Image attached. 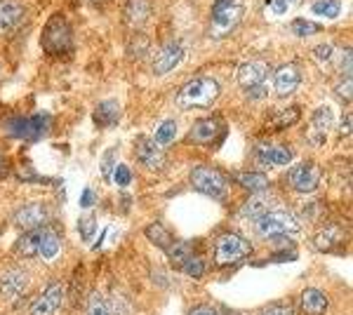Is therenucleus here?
<instances>
[{
  "label": "nucleus",
  "mask_w": 353,
  "mask_h": 315,
  "mask_svg": "<svg viewBox=\"0 0 353 315\" xmlns=\"http://www.w3.org/2000/svg\"><path fill=\"white\" fill-rule=\"evenodd\" d=\"M219 96L217 78H193L176 94V104L181 108H205Z\"/></svg>",
  "instance_id": "nucleus-1"
},
{
  "label": "nucleus",
  "mask_w": 353,
  "mask_h": 315,
  "mask_svg": "<svg viewBox=\"0 0 353 315\" xmlns=\"http://www.w3.org/2000/svg\"><path fill=\"white\" fill-rule=\"evenodd\" d=\"M254 228H257L261 238H285V236H297L299 221L288 210L271 207L259 219H254Z\"/></svg>",
  "instance_id": "nucleus-2"
},
{
  "label": "nucleus",
  "mask_w": 353,
  "mask_h": 315,
  "mask_svg": "<svg viewBox=\"0 0 353 315\" xmlns=\"http://www.w3.org/2000/svg\"><path fill=\"white\" fill-rule=\"evenodd\" d=\"M41 45L48 54H64L71 50L73 45V31L71 24L64 14H52L48 19V24L43 28V36H41Z\"/></svg>",
  "instance_id": "nucleus-3"
},
{
  "label": "nucleus",
  "mask_w": 353,
  "mask_h": 315,
  "mask_svg": "<svg viewBox=\"0 0 353 315\" xmlns=\"http://www.w3.org/2000/svg\"><path fill=\"white\" fill-rule=\"evenodd\" d=\"M191 186L208 198L224 200L229 181H226V176L214 167H193L191 170Z\"/></svg>",
  "instance_id": "nucleus-4"
},
{
  "label": "nucleus",
  "mask_w": 353,
  "mask_h": 315,
  "mask_svg": "<svg viewBox=\"0 0 353 315\" xmlns=\"http://www.w3.org/2000/svg\"><path fill=\"white\" fill-rule=\"evenodd\" d=\"M252 252V245L250 240H245L243 236H236V233H224L217 245H214V261L219 266H226V263H236L238 259L248 256Z\"/></svg>",
  "instance_id": "nucleus-5"
},
{
  "label": "nucleus",
  "mask_w": 353,
  "mask_h": 315,
  "mask_svg": "<svg viewBox=\"0 0 353 315\" xmlns=\"http://www.w3.org/2000/svg\"><path fill=\"white\" fill-rule=\"evenodd\" d=\"M243 12L245 10L241 0H217L212 8V28L217 31V36L229 33L241 24Z\"/></svg>",
  "instance_id": "nucleus-6"
},
{
  "label": "nucleus",
  "mask_w": 353,
  "mask_h": 315,
  "mask_svg": "<svg viewBox=\"0 0 353 315\" xmlns=\"http://www.w3.org/2000/svg\"><path fill=\"white\" fill-rule=\"evenodd\" d=\"M50 116H33V118H12L8 125V132L14 139L21 141H38L48 134Z\"/></svg>",
  "instance_id": "nucleus-7"
},
{
  "label": "nucleus",
  "mask_w": 353,
  "mask_h": 315,
  "mask_svg": "<svg viewBox=\"0 0 353 315\" xmlns=\"http://www.w3.org/2000/svg\"><path fill=\"white\" fill-rule=\"evenodd\" d=\"M184 54H186L184 45H181L179 40L165 43L156 52V57H153V73H156V76H165V73L174 71V68L184 61Z\"/></svg>",
  "instance_id": "nucleus-8"
},
{
  "label": "nucleus",
  "mask_w": 353,
  "mask_h": 315,
  "mask_svg": "<svg viewBox=\"0 0 353 315\" xmlns=\"http://www.w3.org/2000/svg\"><path fill=\"white\" fill-rule=\"evenodd\" d=\"M288 181L297 193H313L321 184V170L313 163H301L290 172Z\"/></svg>",
  "instance_id": "nucleus-9"
},
{
  "label": "nucleus",
  "mask_w": 353,
  "mask_h": 315,
  "mask_svg": "<svg viewBox=\"0 0 353 315\" xmlns=\"http://www.w3.org/2000/svg\"><path fill=\"white\" fill-rule=\"evenodd\" d=\"M254 153H257V163L261 167H281V165L292 163V158H294V151L290 146L266 144V141H261Z\"/></svg>",
  "instance_id": "nucleus-10"
},
{
  "label": "nucleus",
  "mask_w": 353,
  "mask_h": 315,
  "mask_svg": "<svg viewBox=\"0 0 353 315\" xmlns=\"http://www.w3.org/2000/svg\"><path fill=\"white\" fill-rule=\"evenodd\" d=\"M236 78L243 90L259 88V85H264V80L269 78V64H266V61H259V59L243 61V64L238 66Z\"/></svg>",
  "instance_id": "nucleus-11"
},
{
  "label": "nucleus",
  "mask_w": 353,
  "mask_h": 315,
  "mask_svg": "<svg viewBox=\"0 0 353 315\" xmlns=\"http://www.w3.org/2000/svg\"><path fill=\"white\" fill-rule=\"evenodd\" d=\"M332 108L330 106H318L316 113L311 116V128H309V134H306V139H309L311 146H323L327 139V132L332 128Z\"/></svg>",
  "instance_id": "nucleus-12"
},
{
  "label": "nucleus",
  "mask_w": 353,
  "mask_h": 315,
  "mask_svg": "<svg viewBox=\"0 0 353 315\" xmlns=\"http://www.w3.org/2000/svg\"><path fill=\"white\" fill-rule=\"evenodd\" d=\"M134 156L144 165L146 170L156 172V170H163L165 165V153L163 148L156 144L153 139H146V136H139L134 144Z\"/></svg>",
  "instance_id": "nucleus-13"
},
{
  "label": "nucleus",
  "mask_w": 353,
  "mask_h": 315,
  "mask_svg": "<svg viewBox=\"0 0 353 315\" xmlns=\"http://www.w3.org/2000/svg\"><path fill=\"white\" fill-rule=\"evenodd\" d=\"M221 134H224V125H221L219 118H203L189 130L186 141H191V144H212Z\"/></svg>",
  "instance_id": "nucleus-14"
},
{
  "label": "nucleus",
  "mask_w": 353,
  "mask_h": 315,
  "mask_svg": "<svg viewBox=\"0 0 353 315\" xmlns=\"http://www.w3.org/2000/svg\"><path fill=\"white\" fill-rule=\"evenodd\" d=\"M21 21H24V5L17 0H3L0 3V33L12 36L21 28Z\"/></svg>",
  "instance_id": "nucleus-15"
},
{
  "label": "nucleus",
  "mask_w": 353,
  "mask_h": 315,
  "mask_svg": "<svg viewBox=\"0 0 353 315\" xmlns=\"http://www.w3.org/2000/svg\"><path fill=\"white\" fill-rule=\"evenodd\" d=\"M301 83V73L294 64H283L276 68L273 73V88H276L278 96H288L299 88Z\"/></svg>",
  "instance_id": "nucleus-16"
},
{
  "label": "nucleus",
  "mask_w": 353,
  "mask_h": 315,
  "mask_svg": "<svg viewBox=\"0 0 353 315\" xmlns=\"http://www.w3.org/2000/svg\"><path fill=\"white\" fill-rule=\"evenodd\" d=\"M48 221V207L43 203H31L24 205L19 212L14 214V223L24 231H33V228H41Z\"/></svg>",
  "instance_id": "nucleus-17"
},
{
  "label": "nucleus",
  "mask_w": 353,
  "mask_h": 315,
  "mask_svg": "<svg viewBox=\"0 0 353 315\" xmlns=\"http://www.w3.org/2000/svg\"><path fill=\"white\" fill-rule=\"evenodd\" d=\"M61 299H64V287L59 283L50 285L48 289L43 292V296H38L31 306V315H52L57 308H59Z\"/></svg>",
  "instance_id": "nucleus-18"
},
{
  "label": "nucleus",
  "mask_w": 353,
  "mask_h": 315,
  "mask_svg": "<svg viewBox=\"0 0 353 315\" xmlns=\"http://www.w3.org/2000/svg\"><path fill=\"white\" fill-rule=\"evenodd\" d=\"M28 287V276L21 268H12V271H8L0 280V294L5 296V299H17V296H21Z\"/></svg>",
  "instance_id": "nucleus-19"
},
{
  "label": "nucleus",
  "mask_w": 353,
  "mask_h": 315,
  "mask_svg": "<svg viewBox=\"0 0 353 315\" xmlns=\"http://www.w3.org/2000/svg\"><path fill=\"white\" fill-rule=\"evenodd\" d=\"M92 118H94L97 128H113V125H118V120H121V104H118L116 99L99 101Z\"/></svg>",
  "instance_id": "nucleus-20"
},
{
  "label": "nucleus",
  "mask_w": 353,
  "mask_h": 315,
  "mask_svg": "<svg viewBox=\"0 0 353 315\" xmlns=\"http://www.w3.org/2000/svg\"><path fill=\"white\" fill-rule=\"evenodd\" d=\"M327 296L323 294L321 289H304V294H301V311L304 315H323L327 311Z\"/></svg>",
  "instance_id": "nucleus-21"
},
{
  "label": "nucleus",
  "mask_w": 353,
  "mask_h": 315,
  "mask_svg": "<svg viewBox=\"0 0 353 315\" xmlns=\"http://www.w3.org/2000/svg\"><path fill=\"white\" fill-rule=\"evenodd\" d=\"M151 17L149 0H128L125 3V21L130 26H141Z\"/></svg>",
  "instance_id": "nucleus-22"
},
{
  "label": "nucleus",
  "mask_w": 353,
  "mask_h": 315,
  "mask_svg": "<svg viewBox=\"0 0 353 315\" xmlns=\"http://www.w3.org/2000/svg\"><path fill=\"white\" fill-rule=\"evenodd\" d=\"M269 210H271V198H266V191L254 193V196H250L248 203L241 207V216H245V219H259V216Z\"/></svg>",
  "instance_id": "nucleus-23"
},
{
  "label": "nucleus",
  "mask_w": 353,
  "mask_h": 315,
  "mask_svg": "<svg viewBox=\"0 0 353 315\" xmlns=\"http://www.w3.org/2000/svg\"><path fill=\"white\" fill-rule=\"evenodd\" d=\"M236 181L243 188H248L250 193H264V191H269V186H271L269 176L261 174V172H238Z\"/></svg>",
  "instance_id": "nucleus-24"
},
{
  "label": "nucleus",
  "mask_w": 353,
  "mask_h": 315,
  "mask_svg": "<svg viewBox=\"0 0 353 315\" xmlns=\"http://www.w3.org/2000/svg\"><path fill=\"white\" fill-rule=\"evenodd\" d=\"M41 228H33L31 233H24L19 240L14 243V252L19 256H33L38 254V245H41Z\"/></svg>",
  "instance_id": "nucleus-25"
},
{
  "label": "nucleus",
  "mask_w": 353,
  "mask_h": 315,
  "mask_svg": "<svg viewBox=\"0 0 353 315\" xmlns=\"http://www.w3.org/2000/svg\"><path fill=\"white\" fill-rule=\"evenodd\" d=\"M311 12L323 19H337L341 14V0H313Z\"/></svg>",
  "instance_id": "nucleus-26"
},
{
  "label": "nucleus",
  "mask_w": 353,
  "mask_h": 315,
  "mask_svg": "<svg viewBox=\"0 0 353 315\" xmlns=\"http://www.w3.org/2000/svg\"><path fill=\"white\" fill-rule=\"evenodd\" d=\"M146 238L165 252H168L170 245H172V233H170L163 223H151V226H146Z\"/></svg>",
  "instance_id": "nucleus-27"
},
{
  "label": "nucleus",
  "mask_w": 353,
  "mask_h": 315,
  "mask_svg": "<svg viewBox=\"0 0 353 315\" xmlns=\"http://www.w3.org/2000/svg\"><path fill=\"white\" fill-rule=\"evenodd\" d=\"M59 250H61L59 238H57L52 231H43L41 245H38V254H41L43 259H54V256L59 254Z\"/></svg>",
  "instance_id": "nucleus-28"
},
{
  "label": "nucleus",
  "mask_w": 353,
  "mask_h": 315,
  "mask_svg": "<svg viewBox=\"0 0 353 315\" xmlns=\"http://www.w3.org/2000/svg\"><path fill=\"white\" fill-rule=\"evenodd\" d=\"M339 240H341V231H339V228H334V226L323 228V231L316 236V247L323 250V252L334 250V247H337Z\"/></svg>",
  "instance_id": "nucleus-29"
},
{
  "label": "nucleus",
  "mask_w": 353,
  "mask_h": 315,
  "mask_svg": "<svg viewBox=\"0 0 353 315\" xmlns=\"http://www.w3.org/2000/svg\"><path fill=\"white\" fill-rule=\"evenodd\" d=\"M174 136H176V123H174V120H163V123L158 125V130H156V136H153V141H156V144L163 148V146L172 144Z\"/></svg>",
  "instance_id": "nucleus-30"
},
{
  "label": "nucleus",
  "mask_w": 353,
  "mask_h": 315,
  "mask_svg": "<svg viewBox=\"0 0 353 315\" xmlns=\"http://www.w3.org/2000/svg\"><path fill=\"white\" fill-rule=\"evenodd\" d=\"M290 28H292V33L299 38H309V36H316V33L323 31V26L313 24V21H306V19H294Z\"/></svg>",
  "instance_id": "nucleus-31"
},
{
  "label": "nucleus",
  "mask_w": 353,
  "mask_h": 315,
  "mask_svg": "<svg viewBox=\"0 0 353 315\" xmlns=\"http://www.w3.org/2000/svg\"><path fill=\"white\" fill-rule=\"evenodd\" d=\"M273 120H276V123H271V125H273L276 130L290 128V125H294V123L299 120V108H294V106H292V108H288V111L278 113V116L273 118Z\"/></svg>",
  "instance_id": "nucleus-32"
},
{
  "label": "nucleus",
  "mask_w": 353,
  "mask_h": 315,
  "mask_svg": "<svg viewBox=\"0 0 353 315\" xmlns=\"http://www.w3.org/2000/svg\"><path fill=\"white\" fill-rule=\"evenodd\" d=\"M181 271L186 273V276H191V278H201L203 273H205V261L201 259V256H189L184 263H181Z\"/></svg>",
  "instance_id": "nucleus-33"
},
{
  "label": "nucleus",
  "mask_w": 353,
  "mask_h": 315,
  "mask_svg": "<svg viewBox=\"0 0 353 315\" xmlns=\"http://www.w3.org/2000/svg\"><path fill=\"white\" fill-rule=\"evenodd\" d=\"M149 48H151V40H149V36H144V33H137L128 45V50L132 57H141L144 52H149Z\"/></svg>",
  "instance_id": "nucleus-34"
},
{
  "label": "nucleus",
  "mask_w": 353,
  "mask_h": 315,
  "mask_svg": "<svg viewBox=\"0 0 353 315\" xmlns=\"http://www.w3.org/2000/svg\"><path fill=\"white\" fill-rule=\"evenodd\" d=\"M88 315H111L109 313V306L104 303V299H101L99 292H92L88 299Z\"/></svg>",
  "instance_id": "nucleus-35"
},
{
  "label": "nucleus",
  "mask_w": 353,
  "mask_h": 315,
  "mask_svg": "<svg viewBox=\"0 0 353 315\" xmlns=\"http://www.w3.org/2000/svg\"><path fill=\"white\" fill-rule=\"evenodd\" d=\"M113 181H116L118 186H130L132 184V170L128 167V165H116V167H113Z\"/></svg>",
  "instance_id": "nucleus-36"
},
{
  "label": "nucleus",
  "mask_w": 353,
  "mask_h": 315,
  "mask_svg": "<svg viewBox=\"0 0 353 315\" xmlns=\"http://www.w3.org/2000/svg\"><path fill=\"white\" fill-rule=\"evenodd\" d=\"M313 57H316L321 64H330V61H332V57H334V45L332 43L316 45V48H313Z\"/></svg>",
  "instance_id": "nucleus-37"
},
{
  "label": "nucleus",
  "mask_w": 353,
  "mask_h": 315,
  "mask_svg": "<svg viewBox=\"0 0 353 315\" xmlns=\"http://www.w3.org/2000/svg\"><path fill=\"white\" fill-rule=\"evenodd\" d=\"M113 156H116V148H109V151L104 153V163H101V174H104V179L109 181L111 179V174H113Z\"/></svg>",
  "instance_id": "nucleus-38"
},
{
  "label": "nucleus",
  "mask_w": 353,
  "mask_h": 315,
  "mask_svg": "<svg viewBox=\"0 0 353 315\" xmlns=\"http://www.w3.org/2000/svg\"><path fill=\"white\" fill-rule=\"evenodd\" d=\"M78 228H81V233H83V240H90L94 236V219L92 216H83V219L78 221Z\"/></svg>",
  "instance_id": "nucleus-39"
},
{
  "label": "nucleus",
  "mask_w": 353,
  "mask_h": 315,
  "mask_svg": "<svg viewBox=\"0 0 353 315\" xmlns=\"http://www.w3.org/2000/svg\"><path fill=\"white\" fill-rule=\"evenodd\" d=\"M259 315H292V308H290V303H273V306H266L264 311Z\"/></svg>",
  "instance_id": "nucleus-40"
},
{
  "label": "nucleus",
  "mask_w": 353,
  "mask_h": 315,
  "mask_svg": "<svg viewBox=\"0 0 353 315\" xmlns=\"http://www.w3.org/2000/svg\"><path fill=\"white\" fill-rule=\"evenodd\" d=\"M337 96H339V99H344V101H351V76H346L344 80H339Z\"/></svg>",
  "instance_id": "nucleus-41"
},
{
  "label": "nucleus",
  "mask_w": 353,
  "mask_h": 315,
  "mask_svg": "<svg viewBox=\"0 0 353 315\" xmlns=\"http://www.w3.org/2000/svg\"><path fill=\"white\" fill-rule=\"evenodd\" d=\"M266 5H273L276 14H285L290 10V0H266Z\"/></svg>",
  "instance_id": "nucleus-42"
},
{
  "label": "nucleus",
  "mask_w": 353,
  "mask_h": 315,
  "mask_svg": "<svg viewBox=\"0 0 353 315\" xmlns=\"http://www.w3.org/2000/svg\"><path fill=\"white\" fill-rule=\"evenodd\" d=\"M92 205H94V191H92V188H85L83 198H81V207L83 210H90Z\"/></svg>",
  "instance_id": "nucleus-43"
},
{
  "label": "nucleus",
  "mask_w": 353,
  "mask_h": 315,
  "mask_svg": "<svg viewBox=\"0 0 353 315\" xmlns=\"http://www.w3.org/2000/svg\"><path fill=\"white\" fill-rule=\"evenodd\" d=\"M339 134H341V136H346V139H349V136H351V113H346V116L341 118Z\"/></svg>",
  "instance_id": "nucleus-44"
},
{
  "label": "nucleus",
  "mask_w": 353,
  "mask_h": 315,
  "mask_svg": "<svg viewBox=\"0 0 353 315\" xmlns=\"http://www.w3.org/2000/svg\"><path fill=\"white\" fill-rule=\"evenodd\" d=\"M264 96H266V88H264V85L248 90V99H264Z\"/></svg>",
  "instance_id": "nucleus-45"
},
{
  "label": "nucleus",
  "mask_w": 353,
  "mask_h": 315,
  "mask_svg": "<svg viewBox=\"0 0 353 315\" xmlns=\"http://www.w3.org/2000/svg\"><path fill=\"white\" fill-rule=\"evenodd\" d=\"M191 315H219V313H217V308H212V306H198V308H193Z\"/></svg>",
  "instance_id": "nucleus-46"
},
{
  "label": "nucleus",
  "mask_w": 353,
  "mask_h": 315,
  "mask_svg": "<svg viewBox=\"0 0 353 315\" xmlns=\"http://www.w3.org/2000/svg\"><path fill=\"white\" fill-rule=\"evenodd\" d=\"M5 174H8V160H5V156L0 153V179H3Z\"/></svg>",
  "instance_id": "nucleus-47"
},
{
  "label": "nucleus",
  "mask_w": 353,
  "mask_h": 315,
  "mask_svg": "<svg viewBox=\"0 0 353 315\" xmlns=\"http://www.w3.org/2000/svg\"><path fill=\"white\" fill-rule=\"evenodd\" d=\"M92 3H94V5H97V3H101V0H92Z\"/></svg>",
  "instance_id": "nucleus-48"
},
{
  "label": "nucleus",
  "mask_w": 353,
  "mask_h": 315,
  "mask_svg": "<svg viewBox=\"0 0 353 315\" xmlns=\"http://www.w3.org/2000/svg\"><path fill=\"white\" fill-rule=\"evenodd\" d=\"M290 3H299V0H290Z\"/></svg>",
  "instance_id": "nucleus-49"
},
{
  "label": "nucleus",
  "mask_w": 353,
  "mask_h": 315,
  "mask_svg": "<svg viewBox=\"0 0 353 315\" xmlns=\"http://www.w3.org/2000/svg\"><path fill=\"white\" fill-rule=\"evenodd\" d=\"M226 315H238V313H226Z\"/></svg>",
  "instance_id": "nucleus-50"
}]
</instances>
